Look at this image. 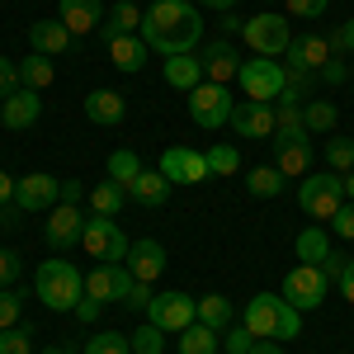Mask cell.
<instances>
[{
  "mask_svg": "<svg viewBox=\"0 0 354 354\" xmlns=\"http://www.w3.org/2000/svg\"><path fill=\"white\" fill-rule=\"evenodd\" d=\"M340 293H345V302L354 307V255H350V265H345V274H340Z\"/></svg>",
  "mask_w": 354,
  "mask_h": 354,
  "instance_id": "cell-53",
  "label": "cell"
},
{
  "mask_svg": "<svg viewBox=\"0 0 354 354\" xmlns=\"http://www.w3.org/2000/svg\"><path fill=\"white\" fill-rule=\"evenodd\" d=\"M208 170H213V175H236V170H241V156H236V147H232V142L213 147V151H208Z\"/></svg>",
  "mask_w": 354,
  "mask_h": 354,
  "instance_id": "cell-40",
  "label": "cell"
},
{
  "mask_svg": "<svg viewBox=\"0 0 354 354\" xmlns=\"http://www.w3.org/2000/svg\"><path fill=\"white\" fill-rule=\"evenodd\" d=\"M19 227V208L15 203H0V232H15Z\"/></svg>",
  "mask_w": 354,
  "mask_h": 354,
  "instance_id": "cell-52",
  "label": "cell"
},
{
  "mask_svg": "<svg viewBox=\"0 0 354 354\" xmlns=\"http://www.w3.org/2000/svg\"><path fill=\"white\" fill-rule=\"evenodd\" d=\"M250 354H283V340H255Z\"/></svg>",
  "mask_w": 354,
  "mask_h": 354,
  "instance_id": "cell-55",
  "label": "cell"
},
{
  "mask_svg": "<svg viewBox=\"0 0 354 354\" xmlns=\"http://www.w3.org/2000/svg\"><path fill=\"white\" fill-rule=\"evenodd\" d=\"M81 245L90 250V255H100V265H123L128 260V236H123V227L113 218H85V236H81Z\"/></svg>",
  "mask_w": 354,
  "mask_h": 354,
  "instance_id": "cell-9",
  "label": "cell"
},
{
  "mask_svg": "<svg viewBox=\"0 0 354 354\" xmlns=\"http://www.w3.org/2000/svg\"><path fill=\"white\" fill-rule=\"evenodd\" d=\"M151 5H156V0H151Z\"/></svg>",
  "mask_w": 354,
  "mask_h": 354,
  "instance_id": "cell-62",
  "label": "cell"
},
{
  "mask_svg": "<svg viewBox=\"0 0 354 354\" xmlns=\"http://www.w3.org/2000/svg\"><path fill=\"white\" fill-rule=\"evenodd\" d=\"M170 180H165L161 170H142L133 185H128V198L133 203H142V208H165V198H170Z\"/></svg>",
  "mask_w": 354,
  "mask_h": 354,
  "instance_id": "cell-24",
  "label": "cell"
},
{
  "mask_svg": "<svg viewBox=\"0 0 354 354\" xmlns=\"http://www.w3.org/2000/svg\"><path fill=\"white\" fill-rule=\"evenodd\" d=\"M15 185H19V180H10V175L0 170V203H15Z\"/></svg>",
  "mask_w": 354,
  "mask_h": 354,
  "instance_id": "cell-56",
  "label": "cell"
},
{
  "mask_svg": "<svg viewBox=\"0 0 354 354\" xmlns=\"http://www.w3.org/2000/svg\"><path fill=\"white\" fill-rule=\"evenodd\" d=\"M19 312H24V293L19 288H0V330L19 326Z\"/></svg>",
  "mask_w": 354,
  "mask_h": 354,
  "instance_id": "cell-41",
  "label": "cell"
},
{
  "mask_svg": "<svg viewBox=\"0 0 354 354\" xmlns=\"http://www.w3.org/2000/svg\"><path fill=\"white\" fill-rule=\"evenodd\" d=\"M43 354H76V350H66V345H48Z\"/></svg>",
  "mask_w": 354,
  "mask_h": 354,
  "instance_id": "cell-60",
  "label": "cell"
},
{
  "mask_svg": "<svg viewBox=\"0 0 354 354\" xmlns=\"http://www.w3.org/2000/svg\"><path fill=\"white\" fill-rule=\"evenodd\" d=\"M222 345H227V354H250V345H255V335H250V330H245V322L236 330L227 326V340H222Z\"/></svg>",
  "mask_w": 354,
  "mask_h": 354,
  "instance_id": "cell-47",
  "label": "cell"
},
{
  "mask_svg": "<svg viewBox=\"0 0 354 354\" xmlns=\"http://www.w3.org/2000/svg\"><path fill=\"white\" fill-rule=\"evenodd\" d=\"M326 170H335V175L354 170V137H330L326 142Z\"/></svg>",
  "mask_w": 354,
  "mask_h": 354,
  "instance_id": "cell-36",
  "label": "cell"
},
{
  "mask_svg": "<svg viewBox=\"0 0 354 354\" xmlns=\"http://www.w3.org/2000/svg\"><path fill=\"white\" fill-rule=\"evenodd\" d=\"M15 90H19V62L0 57V100H10Z\"/></svg>",
  "mask_w": 354,
  "mask_h": 354,
  "instance_id": "cell-45",
  "label": "cell"
},
{
  "mask_svg": "<svg viewBox=\"0 0 354 354\" xmlns=\"http://www.w3.org/2000/svg\"><path fill=\"white\" fill-rule=\"evenodd\" d=\"M245 189L255 194V198H279V194H283V175H279L274 165H255V170L245 175Z\"/></svg>",
  "mask_w": 354,
  "mask_h": 354,
  "instance_id": "cell-34",
  "label": "cell"
},
{
  "mask_svg": "<svg viewBox=\"0 0 354 354\" xmlns=\"http://www.w3.org/2000/svg\"><path fill=\"white\" fill-rule=\"evenodd\" d=\"M161 175L170 185H203V180H213L208 156L203 151H189V147H170L161 156Z\"/></svg>",
  "mask_w": 354,
  "mask_h": 354,
  "instance_id": "cell-13",
  "label": "cell"
},
{
  "mask_svg": "<svg viewBox=\"0 0 354 354\" xmlns=\"http://www.w3.org/2000/svg\"><path fill=\"white\" fill-rule=\"evenodd\" d=\"M85 354H133V345H128V335H118V330H100V335H90Z\"/></svg>",
  "mask_w": 354,
  "mask_h": 354,
  "instance_id": "cell-39",
  "label": "cell"
},
{
  "mask_svg": "<svg viewBox=\"0 0 354 354\" xmlns=\"http://www.w3.org/2000/svg\"><path fill=\"white\" fill-rule=\"evenodd\" d=\"M198 322L208 330H227L236 322V307L222 298V293H203V298H198Z\"/></svg>",
  "mask_w": 354,
  "mask_h": 354,
  "instance_id": "cell-29",
  "label": "cell"
},
{
  "mask_svg": "<svg viewBox=\"0 0 354 354\" xmlns=\"http://www.w3.org/2000/svg\"><path fill=\"white\" fill-rule=\"evenodd\" d=\"M180 354H218V330H208L203 322L180 330Z\"/></svg>",
  "mask_w": 354,
  "mask_h": 354,
  "instance_id": "cell-33",
  "label": "cell"
},
{
  "mask_svg": "<svg viewBox=\"0 0 354 354\" xmlns=\"http://www.w3.org/2000/svg\"><path fill=\"white\" fill-rule=\"evenodd\" d=\"M330 38L322 33H293V43H288V53H283V66H302V71H317L322 76V66L330 62Z\"/></svg>",
  "mask_w": 354,
  "mask_h": 354,
  "instance_id": "cell-16",
  "label": "cell"
},
{
  "mask_svg": "<svg viewBox=\"0 0 354 354\" xmlns=\"http://www.w3.org/2000/svg\"><path fill=\"white\" fill-rule=\"evenodd\" d=\"M100 33H104V43L109 38H123V33H142V10H137L133 0H118L109 15H104V28Z\"/></svg>",
  "mask_w": 354,
  "mask_h": 354,
  "instance_id": "cell-27",
  "label": "cell"
},
{
  "mask_svg": "<svg viewBox=\"0 0 354 354\" xmlns=\"http://www.w3.org/2000/svg\"><path fill=\"white\" fill-rule=\"evenodd\" d=\"M28 43H33V53H43V57H62L71 48V28L62 19H38V24H28Z\"/></svg>",
  "mask_w": 354,
  "mask_h": 354,
  "instance_id": "cell-23",
  "label": "cell"
},
{
  "mask_svg": "<svg viewBox=\"0 0 354 354\" xmlns=\"http://www.w3.org/2000/svg\"><path fill=\"white\" fill-rule=\"evenodd\" d=\"M100 312H104V302H100V298H90V293H85V298L76 302V317H81L85 326H90V322H100Z\"/></svg>",
  "mask_w": 354,
  "mask_h": 354,
  "instance_id": "cell-50",
  "label": "cell"
},
{
  "mask_svg": "<svg viewBox=\"0 0 354 354\" xmlns=\"http://www.w3.org/2000/svg\"><path fill=\"white\" fill-rule=\"evenodd\" d=\"M123 203H128V189H123L118 180H104V185L90 189V213H100V218H118Z\"/></svg>",
  "mask_w": 354,
  "mask_h": 354,
  "instance_id": "cell-28",
  "label": "cell"
},
{
  "mask_svg": "<svg viewBox=\"0 0 354 354\" xmlns=\"http://www.w3.org/2000/svg\"><path fill=\"white\" fill-rule=\"evenodd\" d=\"M81 198H85V189L76 180H62V203H81Z\"/></svg>",
  "mask_w": 354,
  "mask_h": 354,
  "instance_id": "cell-54",
  "label": "cell"
},
{
  "mask_svg": "<svg viewBox=\"0 0 354 354\" xmlns=\"http://www.w3.org/2000/svg\"><path fill=\"white\" fill-rule=\"evenodd\" d=\"M232 109H236V100H232V90L218 81H203L189 90V118L198 128H227L232 123Z\"/></svg>",
  "mask_w": 354,
  "mask_h": 354,
  "instance_id": "cell-8",
  "label": "cell"
},
{
  "mask_svg": "<svg viewBox=\"0 0 354 354\" xmlns=\"http://www.w3.org/2000/svg\"><path fill=\"white\" fill-rule=\"evenodd\" d=\"M33 293L38 302L48 307V312H76V302L85 298V274L71 265V260H62V255H48L38 274H33Z\"/></svg>",
  "mask_w": 354,
  "mask_h": 354,
  "instance_id": "cell-2",
  "label": "cell"
},
{
  "mask_svg": "<svg viewBox=\"0 0 354 354\" xmlns=\"http://www.w3.org/2000/svg\"><path fill=\"white\" fill-rule=\"evenodd\" d=\"M340 203H345V175H335V170H312V175H302L298 208L307 213V218L330 222Z\"/></svg>",
  "mask_w": 354,
  "mask_h": 354,
  "instance_id": "cell-4",
  "label": "cell"
},
{
  "mask_svg": "<svg viewBox=\"0 0 354 354\" xmlns=\"http://www.w3.org/2000/svg\"><path fill=\"white\" fill-rule=\"evenodd\" d=\"M43 236H48L53 250H71V245H81V236H85L81 203H57L53 218H48V227H43Z\"/></svg>",
  "mask_w": 354,
  "mask_h": 354,
  "instance_id": "cell-14",
  "label": "cell"
},
{
  "mask_svg": "<svg viewBox=\"0 0 354 354\" xmlns=\"http://www.w3.org/2000/svg\"><path fill=\"white\" fill-rule=\"evenodd\" d=\"M241 95L245 100H255V104H279V95H283V62L279 57H250L241 62Z\"/></svg>",
  "mask_w": 354,
  "mask_h": 354,
  "instance_id": "cell-6",
  "label": "cell"
},
{
  "mask_svg": "<svg viewBox=\"0 0 354 354\" xmlns=\"http://www.w3.org/2000/svg\"><path fill=\"white\" fill-rule=\"evenodd\" d=\"M19 274H24V260H19V250L0 245V288H19Z\"/></svg>",
  "mask_w": 354,
  "mask_h": 354,
  "instance_id": "cell-42",
  "label": "cell"
},
{
  "mask_svg": "<svg viewBox=\"0 0 354 354\" xmlns=\"http://www.w3.org/2000/svg\"><path fill=\"white\" fill-rule=\"evenodd\" d=\"M335 123H340V109H335L330 100H307V104H302V128H307L312 137L330 133Z\"/></svg>",
  "mask_w": 354,
  "mask_h": 354,
  "instance_id": "cell-31",
  "label": "cell"
},
{
  "mask_svg": "<svg viewBox=\"0 0 354 354\" xmlns=\"http://www.w3.org/2000/svg\"><path fill=\"white\" fill-rule=\"evenodd\" d=\"M330 232H335V236H345V241H354V198H345V203L335 208V218H330Z\"/></svg>",
  "mask_w": 354,
  "mask_h": 354,
  "instance_id": "cell-43",
  "label": "cell"
},
{
  "mask_svg": "<svg viewBox=\"0 0 354 354\" xmlns=\"http://www.w3.org/2000/svg\"><path fill=\"white\" fill-rule=\"evenodd\" d=\"M245 330L255 340H293L302 335V312L288 307L283 293H255L245 302Z\"/></svg>",
  "mask_w": 354,
  "mask_h": 354,
  "instance_id": "cell-3",
  "label": "cell"
},
{
  "mask_svg": "<svg viewBox=\"0 0 354 354\" xmlns=\"http://www.w3.org/2000/svg\"><path fill=\"white\" fill-rule=\"evenodd\" d=\"M293 250H298V265H322V260L330 255V241H326L322 227H302L298 241H293Z\"/></svg>",
  "mask_w": 354,
  "mask_h": 354,
  "instance_id": "cell-30",
  "label": "cell"
},
{
  "mask_svg": "<svg viewBox=\"0 0 354 354\" xmlns=\"http://www.w3.org/2000/svg\"><path fill=\"white\" fill-rule=\"evenodd\" d=\"M104 48H109V57H113V66H118V71H142V66H147V53H151V48L142 43V33L109 38Z\"/></svg>",
  "mask_w": 354,
  "mask_h": 354,
  "instance_id": "cell-25",
  "label": "cell"
},
{
  "mask_svg": "<svg viewBox=\"0 0 354 354\" xmlns=\"http://www.w3.org/2000/svg\"><path fill=\"white\" fill-rule=\"evenodd\" d=\"M128 345H133V354H161L165 350V330L147 322V326H137L133 335H128Z\"/></svg>",
  "mask_w": 354,
  "mask_h": 354,
  "instance_id": "cell-37",
  "label": "cell"
},
{
  "mask_svg": "<svg viewBox=\"0 0 354 354\" xmlns=\"http://www.w3.org/2000/svg\"><path fill=\"white\" fill-rule=\"evenodd\" d=\"M241 38L255 57H279V62H283L288 43H293V28H288V19H283L279 10H260L255 19H245Z\"/></svg>",
  "mask_w": 354,
  "mask_h": 354,
  "instance_id": "cell-5",
  "label": "cell"
},
{
  "mask_svg": "<svg viewBox=\"0 0 354 354\" xmlns=\"http://www.w3.org/2000/svg\"><path fill=\"white\" fill-rule=\"evenodd\" d=\"M345 198H354V170L345 175Z\"/></svg>",
  "mask_w": 354,
  "mask_h": 354,
  "instance_id": "cell-59",
  "label": "cell"
},
{
  "mask_svg": "<svg viewBox=\"0 0 354 354\" xmlns=\"http://www.w3.org/2000/svg\"><path fill=\"white\" fill-rule=\"evenodd\" d=\"M128 274L133 279H142V283H156L165 274V245L161 241H151V236H142V241H133L128 245Z\"/></svg>",
  "mask_w": 354,
  "mask_h": 354,
  "instance_id": "cell-19",
  "label": "cell"
},
{
  "mask_svg": "<svg viewBox=\"0 0 354 354\" xmlns=\"http://www.w3.org/2000/svg\"><path fill=\"white\" fill-rule=\"evenodd\" d=\"M137 175H142V156H137V151H128V147H118V151L109 156V180H118V185L128 189Z\"/></svg>",
  "mask_w": 354,
  "mask_h": 354,
  "instance_id": "cell-35",
  "label": "cell"
},
{
  "mask_svg": "<svg viewBox=\"0 0 354 354\" xmlns=\"http://www.w3.org/2000/svg\"><path fill=\"white\" fill-rule=\"evenodd\" d=\"M203 81H218V85H227V81H236L241 76V57H236V48L227 43V38H213V43H203Z\"/></svg>",
  "mask_w": 354,
  "mask_h": 354,
  "instance_id": "cell-18",
  "label": "cell"
},
{
  "mask_svg": "<svg viewBox=\"0 0 354 354\" xmlns=\"http://www.w3.org/2000/svg\"><path fill=\"white\" fill-rule=\"evenodd\" d=\"M345 265H350V255H335V250H330L326 260H322V274H326L330 283H340V274H345Z\"/></svg>",
  "mask_w": 354,
  "mask_h": 354,
  "instance_id": "cell-51",
  "label": "cell"
},
{
  "mask_svg": "<svg viewBox=\"0 0 354 354\" xmlns=\"http://www.w3.org/2000/svg\"><path fill=\"white\" fill-rule=\"evenodd\" d=\"M198 38H203V15H198L194 0H156L142 15V43L161 57L194 53Z\"/></svg>",
  "mask_w": 354,
  "mask_h": 354,
  "instance_id": "cell-1",
  "label": "cell"
},
{
  "mask_svg": "<svg viewBox=\"0 0 354 354\" xmlns=\"http://www.w3.org/2000/svg\"><path fill=\"white\" fill-rule=\"evenodd\" d=\"M232 133L245 137V142H265L274 137V104H255V100H245L232 109Z\"/></svg>",
  "mask_w": 354,
  "mask_h": 354,
  "instance_id": "cell-17",
  "label": "cell"
},
{
  "mask_svg": "<svg viewBox=\"0 0 354 354\" xmlns=\"http://www.w3.org/2000/svg\"><path fill=\"white\" fill-rule=\"evenodd\" d=\"M330 293V279L322 274V265H293L283 274V302L298 312H317Z\"/></svg>",
  "mask_w": 354,
  "mask_h": 354,
  "instance_id": "cell-7",
  "label": "cell"
},
{
  "mask_svg": "<svg viewBox=\"0 0 354 354\" xmlns=\"http://www.w3.org/2000/svg\"><path fill=\"white\" fill-rule=\"evenodd\" d=\"M283 5H288V15H298V19H322L330 0H283Z\"/></svg>",
  "mask_w": 354,
  "mask_h": 354,
  "instance_id": "cell-46",
  "label": "cell"
},
{
  "mask_svg": "<svg viewBox=\"0 0 354 354\" xmlns=\"http://www.w3.org/2000/svg\"><path fill=\"white\" fill-rule=\"evenodd\" d=\"M57 203H62V180L48 175V170H33L15 185V208L19 213H53Z\"/></svg>",
  "mask_w": 354,
  "mask_h": 354,
  "instance_id": "cell-11",
  "label": "cell"
},
{
  "mask_svg": "<svg viewBox=\"0 0 354 354\" xmlns=\"http://www.w3.org/2000/svg\"><path fill=\"white\" fill-rule=\"evenodd\" d=\"M104 0H57V19L71 28V38H81V33H95V28L104 24Z\"/></svg>",
  "mask_w": 354,
  "mask_h": 354,
  "instance_id": "cell-20",
  "label": "cell"
},
{
  "mask_svg": "<svg viewBox=\"0 0 354 354\" xmlns=\"http://www.w3.org/2000/svg\"><path fill=\"white\" fill-rule=\"evenodd\" d=\"M53 76H57L53 57L28 53L24 62H19V85H28V90H43V85H53Z\"/></svg>",
  "mask_w": 354,
  "mask_h": 354,
  "instance_id": "cell-32",
  "label": "cell"
},
{
  "mask_svg": "<svg viewBox=\"0 0 354 354\" xmlns=\"http://www.w3.org/2000/svg\"><path fill=\"white\" fill-rule=\"evenodd\" d=\"M85 118L100 123V128H118V123L128 118V100H123L118 90H90V95H85Z\"/></svg>",
  "mask_w": 354,
  "mask_h": 354,
  "instance_id": "cell-22",
  "label": "cell"
},
{
  "mask_svg": "<svg viewBox=\"0 0 354 354\" xmlns=\"http://www.w3.org/2000/svg\"><path fill=\"white\" fill-rule=\"evenodd\" d=\"M128 288H133L128 265H95V270L85 274V293L100 298V302H123V298H128Z\"/></svg>",
  "mask_w": 354,
  "mask_h": 354,
  "instance_id": "cell-15",
  "label": "cell"
},
{
  "mask_svg": "<svg viewBox=\"0 0 354 354\" xmlns=\"http://www.w3.org/2000/svg\"><path fill=\"white\" fill-rule=\"evenodd\" d=\"M165 85H175V90H185V95H189L194 85H203V62H198L194 53L165 57Z\"/></svg>",
  "mask_w": 354,
  "mask_h": 354,
  "instance_id": "cell-26",
  "label": "cell"
},
{
  "mask_svg": "<svg viewBox=\"0 0 354 354\" xmlns=\"http://www.w3.org/2000/svg\"><path fill=\"white\" fill-rule=\"evenodd\" d=\"M322 81L326 85H345L350 81V62H345V57H330L326 66H322Z\"/></svg>",
  "mask_w": 354,
  "mask_h": 354,
  "instance_id": "cell-48",
  "label": "cell"
},
{
  "mask_svg": "<svg viewBox=\"0 0 354 354\" xmlns=\"http://www.w3.org/2000/svg\"><path fill=\"white\" fill-rule=\"evenodd\" d=\"M147 322L161 326L165 335L170 330H185V326L198 322V298H189V293H156L151 307H147Z\"/></svg>",
  "mask_w": 354,
  "mask_h": 354,
  "instance_id": "cell-12",
  "label": "cell"
},
{
  "mask_svg": "<svg viewBox=\"0 0 354 354\" xmlns=\"http://www.w3.org/2000/svg\"><path fill=\"white\" fill-rule=\"evenodd\" d=\"M265 5H274V0H265Z\"/></svg>",
  "mask_w": 354,
  "mask_h": 354,
  "instance_id": "cell-61",
  "label": "cell"
},
{
  "mask_svg": "<svg viewBox=\"0 0 354 354\" xmlns=\"http://www.w3.org/2000/svg\"><path fill=\"white\" fill-rule=\"evenodd\" d=\"M151 298H156V293H151V283H142V279H133V288H128V307H137V312H147V307H151Z\"/></svg>",
  "mask_w": 354,
  "mask_h": 354,
  "instance_id": "cell-49",
  "label": "cell"
},
{
  "mask_svg": "<svg viewBox=\"0 0 354 354\" xmlns=\"http://www.w3.org/2000/svg\"><path fill=\"white\" fill-rule=\"evenodd\" d=\"M0 354H33V326H10L0 330Z\"/></svg>",
  "mask_w": 354,
  "mask_h": 354,
  "instance_id": "cell-38",
  "label": "cell"
},
{
  "mask_svg": "<svg viewBox=\"0 0 354 354\" xmlns=\"http://www.w3.org/2000/svg\"><path fill=\"white\" fill-rule=\"evenodd\" d=\"M274 170L283 180H302L312 175V161H317V137L312 133H288V137H274Z\"/></svg>",
  "mask_w": 354,
  "mask_h": 354,
  "instance_id": "cell-10",
  "label": "cell"
},
{
  "mask_svg": "<svg viewBox=\"0 0 354 354\" xmlns=\"http://www.w3.org/2000/svg\"><path fill=\"white\" fill-rule=\"evenodd\" d=\"M330 53L335 57H354V19H345V24L330 33Z\"/></svg>",
  "mask_w": 354,
  "mask_h": 354,
  "instance_id": "cell-44",
  "label": "cell"
},
{
  "mask_svg": "<svg viewBox=\"0 0 354 354\" xmlns=\"http://www.w3.org/2000/svg\"><path fill=\"white\" fill-rule=\"evenodd\" d=\"M222 28H227V33H236V28H245V24L236 19V15H232V10H227V15H222Z\"/></svg>",
  "mask_w": 354,
  "mask_h": 354,
  "instance_id": "cell-58",
  "label": "cell"
},
{
  "mask_svg": "<svg viewBox=\"0 0 354 354\" xmlns=\"http://www.w3.org/2000/svg\"><path fill=\"white\" fill-rule=\"evenodd\" d=\"M194 5H198V10H218V15H227L236 0H194Z\"/></svg>",
  "mask_w": 354,
  "mask_h": 354,
  "instance_id": "cell-57",
  "label": "cell"
},
{
  "mask_svg": "<svg viewBox=\"0 0 354 354\" xmlns=\"http://www.w3.org/2000/svg\"><path fill=\"white\" fill-rule=\"evenodd\" d=\"M38 113H43V100H38V90H28V85H19L10 100H0V123H5L10 133L33 128V123H38Z\"/></svg>",
  "mask_w": 354,
  "mask_h": 354,
  "instance_id": "cell-21",
  "label": "cell"
}]
</instances>
